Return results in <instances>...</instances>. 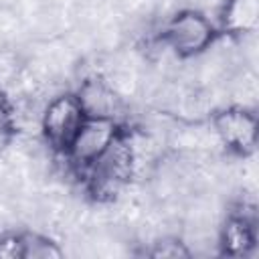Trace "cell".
<instances>
[{
  "label": "cell",
  "mask_w": 259,
  "mask_h": 259,
  "mask_svg": "<svg viewBox=\"0 0 259 259\" xmlns=\"http://www.w3.org/2000/svg\"><path fill=\"white\" fill-rule=\"evenodd\" d=\"M136 154L127 138V130L113 142V146L81 176L85 188L97 200H109L121 192L134 174Z\"/></svg>",
  "instance_id": "6da1fadb"
},
{
  "label": "cell",
  "mask_w": 259,
  "mask_h": 259,
  "mask_svg": "<svg viewBox=\"0 0 259 259\" xmlns=\"http://www.w3.org/2000/svg\"><path fill=\"white\" fill-rule=\"evenodd\" d=\"M219 38V28L212 20L194 8L178 10L162 28V42L180 59L198 57L208 51Z\"/></svg>",
  "instance_id": "7a4b0ae2"
},
{
  "label": "cell",
  "mask_w": 259,
  "mask_h": 259,
  "mask_svg": "<svg viewBox=\"0 0 259 259\" xmlns=\"http://www.w3.org/2000/svg\"><path fill=\"white\" fill-rule=\"evenodd\" d=\"M87 117L77 93H61L53 97L40 113V132L47 146L55 154L65 156Z\"/></svg>",
  "instance_id": "3957f363"
},
{
  "label": "cell",
  "mask_w": 259,
  "mask_h": 259,
  "mask_svg": "<svg viewBox=\"0 0 259 259\" xmlns=\"http://www.w3.org/2000/svg\"><path fill=\"white\" fill-rule=\"evenodd\" d=\"M123 132L125 127L117 121V117L89 115L63 158L77 172V176H83Z\"/></svg>",
  "instance_id": "277c9868"
},
{
  "label": "cell",
  "mask_w": 259,
  "mask_h": 259,
  "mask_svg": "<svg viewBox=\"0 0 259 259\" xmlns=\"http://www.w3.org/2000/svg\"><path fill=\"white\" fill-rule=\"evenodd\" d=\"M212 127L217 138L229 152L237 156H249L255 150L257 115L253 113V109L245 105L225 107L212 117Z\"/></svg>",
  "instance_id": "5b68a950"
},
{
  "label": "cell",
  "mask_w": 259,
  "mask_h": 259,
  "mask_svg": "<svg viewBox=\"0 0 259 259\" xmlns=\"http://www.w3.org/2000/svg\"><path fill=\"white\" fill-rule=\"evenodd\" d=\"M255 241H257L255 221L243 212H231L221 229V237H219L221 251L225 255L243 257L255 247Z\"/></svg>",
  "instance_id": "8992f818"
},
{
  "label": "cell",
  "mask_w": 259,
  "mask_h": 259,
  "mask_svg": "<svg viewBox=\"0 0 259 259\" xmlns=\"http://www.w3.org/2000/svg\"><path fill=\"white\" fill-rule=\"evenodd\" d=\"M79 99L87 111V115H107L115 117L119 97L115 95L113 87H109L101 79H87L79 89Z\"/></svg>",
  "instance_id": "52a82bcc"
},
{
  "label": "cell",
  "mask_w": 259,
  "mask_h": 259,
  "mask_svg": "<svg viewBox=\"0 0 259 259\" xmlns=\"http://www.w3.org/2000/svg\"><path fill=\"white\" fill-rule=\"evenodd\" d=\"M257 0H225L221 10V30L229 34L251 32L257 24Z\"/></svg>",
  "instance_id": "ba28073f"
},
{
  "label": "cell",
  "mask_w": 259,
  "mask_h": 259,
  "mask_svg": "<svg viewBox=\"0 0 259 259\" xmlns=\"http://www.w3.org/2000/svg\"><path fill=\"white\" fill-rule=\"evenodd\" d=\"M63 251L51 239L36 233H20V257L22 259H45V257H61Z\"/></svg>",
  "instance_id": "9c48e42d"
},
{
  "label": "cell",
  "mask_w": 259,
  "mask_h": 259,
  "mask_svg": "<svg viewBox=\"0 0 259 259\" xmlns=\"http://www.w3.org/2000/svg\"><path fill=\"white\" fill-rule=\"evenodd\" d=\"M14 132H16V123L12 117V109L4 99V95L0 93V150L12 142Z\"/></svg>",
  "instance_id": "30bf717a"
},
{
  "label": "cell",
  "mask_w": 259,
  "mask_h": 259,
  "mask_svg": "<svg viewBox=\"0 0 259 259\" xmlns=\"http://www.w3.org/2000/svg\"><path fill=\"white\" fill-rule=\"evenodd\" d=\"M150 255H154V257H188L190 249H186L184 243L178 239H162V241L154 243V249L150 251Z\"/></svg>",
  "instance_id": "8fae6325"
}]
</instances>
